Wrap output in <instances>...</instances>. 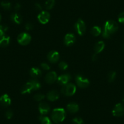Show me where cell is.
I'll return each instance as SVG.
<instances>
[{
	"instance_id": "8992f818",
	"label": "cell",
	"mask_w": 124,
	"mask_h": 124,
	"mask_svg": "<svg viewBox=\"0 0 124 124\" xmlns=\"http://www.w3.org/2000/svg\"><path fill=\"white\" fill-rule=\"evenodd\" d=\"M17 41L21 45L26 46L31 42V36L27 33H21L18 36Z\"/></svg>"
},
{
	"instance_id": "d4e9b609",
	"label": "cell",
	"mask_w": 124,
	"mask_h": 124,
	"mask_svg": "<svg viewBox=\"0 0 124 124\" xmlns=\"http://www.w3.org/2000/svg\"><path fill=\"white\" fill-rule=\"evenodd\" d=\"M1 6L2 8L6 10H10L12 8L11 3L10 2L6 1H3L1 3Z\"/></svg>"
},
{
	"instance_id": "8d00e7d4",
	"label": "cell",
	"mask_w": 124,
	"mask_h": 124,
	"mask_svg": "<svg viewBox=\"0 0 124 124\" xmlns=\"http://www.w3.org/2000/svg\"><path fill=\"white\" fill-rule=\"evenodd\" d=\"M4 31H3V30L1 29V27H0V39H1L2 37H3V36L4 35Z\"/></svg>"
},
{
	"instance_id": "7a4b0ae2",
	"label": "cell",
	"mask_w": 124,
	"mask_h": 124,
	"mask_svg": "<svg viewBox=\"0 0 124 124\" xmlns=\"http://www.w3.org/2000/svg\"><path fill=\"white\" fill-rule=\"evenodd\" d=\"M41 88V84L38 81L33 80L26 83L21 88V93L22 94L31 93L32 90H38Z\"/></svg>"
},
{
	"instance_id": "277c9868",
	"label": "cell",
	"mask_w": 124,
	"mask_h": 124,
	"mask_svg": "<svg viewBox=\"0 0 124 124\" xmlns=\"http://www.w3.org/2000/svg\"><path fill=\"white\" fill-rule=\"evenodd\" d=\"M76 92V86L72 83H68L65 85L62 86L61 93L66 96H73Z\"/></svg>"
},
{
	"instance_id": "f1b7e54d",
	"label": "cell",
	"mask_w": 124,
	"mask_h": 124,
	"mask_svg": "<svg viewBox=\"0 0 124 124\" xmlns=\"http://www.w3.org/2000/svg\"><path fill=\"white\" fill-rule=\"evenodd\" d=\"M74 124H83V120L80 117H75L72 119Z\"/></svg>"
},
{
	"instance_id": "836d02e7",
	"label": "cell",
	"mask_w": 124,
	"mask_h": 124,
	"mask_svg": "<svg viewBox=\"0 0 124 124\" xmlns=\"http://www.w3.org/2000/svg\"><path fill=\"white\" fill-rule=\"evenodd\" d=\"M34 7H35V9L37 10H41V9H42L41 5L40 4H39V3H36L35 4V6H34Z\"/></svg>"
},
{
	"instance_id": "3957f363",
	"label": "cell",
	"mask_w": 124,
	"mask_h": 124,
	"mask_svg": "<svg viewBox=\"0 0 124 124\" xmlns=\"http://www.w3.org/2000/svg\"><path fill=\"white\" fill-rule=\"evenodd\" d=\"M66 117V112L63 108H55L52 111L51 118L55 123L59 124L63 121Z\"/></svg>"
},
{
	"instance_id": "30bf717a",
	"label": "cell",
	"mask_w": 124,
	"mask_h": 124,
	"mask_svg": "<svg viewBox=\"0 0 124 124\" xmlns=\"http://www.w3.org/2000/svg\"><path fill=\"white\" fill-rule=\"evenodd\" d=\"M71 77L69 74H64L57 78V82L59 85L62 86H63L68 83L70 80H71Z\"/></svg>"
},
{
	"instance_id": "8fae6325",
	"label": "cell",
	"mask_w": 124,
	"mask_h": 124,
	"mask_svg": "<svg viewBox=\"0 0 124 124\" xmlns=\"http://www.w3.org/2000/svg\"><path fill=\"white\" fill-rule=\"evenodd\" d=\"M57 80V75L55 71L48 72L45 76V82L48 84H52Z\"/></svg>"
},
{
	"instance_id": "cb8c5ba5",
	"label": "cell",
	"mask_w": 124,
	"mask_h": 124,
	"mask_svg": "<svg viewBox=\"0 0 124 124\" xmlns=\"http://www.w3.org/2000/svg\"><path fill=\"white\" fill-rule=\"evenodd\" d=\"M39 120L41 122V124H52V122L50 120L48 117L45 116H40L39 117Z\"/></svg>"
},
{
	"instance_id": "44dd1931",
	"label": "cell",
	"mask_w": 124,
	"mask_h": 124,
	"mask_svg": "<svg viewBox=\"0 0 124 124\" xmlns=\"http://www.w3.org/2000/svg\"><path fill=\"white\" fill-rule=\"evenodd\" d=\"M10 39V37L4 35L1 39H0V47H5L9 45Z\"/></svg>"
},
{
	"instance_id": "7402d4cb",
	"label": "cell",
	"mask_w": 124,
	"mask_h": 124,
	"mask_svg": "<svg viewBox=\"0 0 124 124\" xmlns=\"http://www.w3.org/2000/svg\"><path fill=\"white\" fill-rule=\"evenodd\" d=\"M101 32H102L101 28L97 26H94L91 31V33L92 34V35L95 37H97L101 35Z\"/></svg>"
},
{
	"instance_id": "e575fe53",
	"label": "cell",
	"mask_w": 124,
	"mask_h": 124,
	"mask_svg": "<svg viewBox=\"0 0 124 124\" xmlns=\"http://www.w3.org/2000/svg\"><path fill=\"white\" fill-rule=\"evenodd\" d=\"M14 9H15V10H16V11H18V10L21 9V5H20V4L16 3L15 5V6H14Z\"/></svg>"
},
{
	"instance_id": "ffe728a7",
	"label": "cell",
	"mask_w": 124,
	"mask_h": 124,
	"mask_svg": "<svg viewBox=\"0 0 124 124\" xmlns=\"http://www.w3.org/2000/svg\"><path fill=\"white\" fill-rule=\"evenodd\" d=\"M10 20L17 24H20L22 22V17L18 13H13L10 15Z\"/></svg>"
},
{
	"instance_id": "83f0119b",
	"label": "cell",
	"mask_w": 124,
	"mask_h": 124,
	"mask_svg": "<svg viewBox=\"0 0 124 124\" xmlns=\"http://www.w3.org/2000/svg\"><path fill=\"white\" fill-rule=\"evenodd\" d=\"M45 97V96L44 94H37L34 96V99L36 101H41L43 100Z\"/></svg>"
},
{
	"instance_id": "4dcf8cb0",
	"label": "cell",
	"mask_w": 124,
	"mask_h": 124,
	"mask_svg": "<svg viewBox=\"0 0 124 124\" xmlns=\"http://www.w3.org/2000/svg\"><path fill=\"white\" fill-rule=\"evenodd\" d=\"M6 117L8 119H10L13 116V112L11 110H8L5 113Z\"/></svg>"
},
{
	"instance_id": "9c48e42d",
	"label": "cell",
	"mask_w": 124,
	"mask_h": 124,
	"mask_svg": "<svg viewBox=\"0 0 124 124\" xmlns=\"http://www.w3.org/2000/svg\"><path fill=\"white\" fill-rule=\"evenodd\" d=\"M37 18L40 23L43 24H45L49 22L50 18H51V15H50L49 13L48 12L42 11L39 14Z\"/></svg>"
},
{
	"instance_id": "2e32d148",
	"label": "cell",
	"mask_w": 124,
	"mask_h": 124,
	"mask_svg": "<svg viewBox=\"0 0 124 124\" xmlns=\"http://www.w3.org/2000/svg\"><path fill=\"white\" fill-rule=\"evenodd\" d=\"M60 97L59 93L55 90H52L49 92L47 94V98L49 101L51 102H54L57 101Z\"/></svg>"
},
{
	"instance_id": "74e56055",
	"label": "cell",
	"mask_w": 124,
	"mask_h": 124,
	"mask_svg": "<svg viewBox=\"0 0 124 124\" xmlns=\"http://www.w3.org/2000/svg\"><path fill=\"white\" fill-rule=\"evenodd\" d=\"M1 15L0 14V21H1Z\"/></svg>"
},
{
	"instance_id": "7c38bea8",
	"label": "cell",
	"mask_w": 124,
	"mask_h": 124,
	"mask_svg": "<svg viewBox=\"0 0 124 124\" xmlns=\"http://www.w3.org/2000/svg\"><path fill=\"white\" fill-rule=\"evenodd\" d=\"M60 58V54L57 51H52L47 54V59L51 63H55L58 61Z\"/></svg>"
},
{
	"instance_id": "f546056e",
	"label": "cell",
	"mask_w": 124,
	"mask_h": 124,
	"mask_svg": "<svg viewBox=\"0 0 124 124\" xmlns=\"http://www.w3.org/2000/svg\"><path fill=\"white\" fill-rule=\"evenodd\" d=\"M118 20H119V23L124 24V12L119 14V16H118Z\"/></svg>"
},
{
	"instance_id": "ab89813d",
	"label": "cell",
	"mask_w": 124,
	"mask_h": 124,
	"mask_svg": "<svg viewBox=\"0 0 124 124\" xmlns=\"http://www.w3.org/2000/svg\"></svg>"
},
{
	"instance_id": "603a6c76",
	"label": "cell",
	"mask_w": 124,
	"mask_h": 124,
	"mask_svg": "<svg viewBox=\"0 0 124 124\" xmlns=\"http://www.w3.org/2000/svg\"><path fill=\"white\" fill-rule=\"evenodd\" d=\"M55 1V0H47L45 3V8L46 10H51L54 8Z\"/></svg>"
},
{
	"instance_id": "d590c367",
	"label": "cell",
	"mask_w": 124,
	"mask_h": 124,
	"mask_svg": "<svg viewBox=\"0 0 124 124\" xmlns=\"http://www.w3.org/2000/svg\"><path fill=\"white\" fill-rule=\"evenodd\" d=\"M92 60L94 61V62H95V61H96L97 60V58H98V56H97V54H96L95 53L93 55V57H92Z\"/></svg>"
},
{
	"instance_id": "5b68a950",
	"label": "cell",
	"mask_w": 124,
	"mask_h": 124,
	"mask_svg": "<svg viewBox=\"0 0 124 124\" xmlns=\"http://www.w3.org/2000/svg\"><path fill=\"white\" fill-rule=\"evenodd\" d=\"M75 30L79 35H83L86 32V24L82 19H78L75 24Z\"/></svg>"
},
{
	"instance_id": "9a60e30c",
	"label": "cell",
	"mask_w": 124,
	"mask_h": 124,
	"mask_svg": "<svg viewBox=\"0 0 124 124\" xmlns=\"http://www.w3.org/2000/svg\"><path fill=\"white\" fill-rule=\"evenodd\" d=\"M0 103L2 106L4 107H7L11 104V99L9 97V95L7 94L2 95L0 97Z\"/></svg>"
},
{
	"instance_id": "4316f807",
	"label": "cell",
	"mask_w": 124,
	"mask_h": 124,
	"mask_svg": "<svg viewBox=\"0 0 124 124\" xmlns=\"http://www.w3.org/2000/svg\"><path fill=\"white\" fill-rule=\"evenodd\" d=\"M58 67H59V68L61 70L65 71V70H66V69L68 68V64L66 63V62H60V63H59V65H58Z\"/></svg>"
},
{
	"instance_id": "ac0fdd59",
	"label": "cell",
	"mask_w": 124,
	"mask_h": 124,
	"mask_svg": "<svg viewBox=\"0 0 124 124\" xmlns=\"http://www.w3.org/2000/svg\"><path fill=\"white\" fill-rule=\"evenodd\" d=\"M105 43L103 41H99L96 43L94 47V52L96 54H99L100 52H102L105 48Z\"/></svg>"
},
{
	"instance_id": "1f68e13d",
	"label": "cell",
	"mask_w": 124,
	"mask_h": 124,
	"mask_svg": "<svg viewBox=\"0 0 124 124\" xmlns=\"http://www.w3.org/2000/svg\"><path fill=\"white\" fill-rule=\"evenodd\" d=\"M41 67L44 70H46V71H48V70H50L49 65L47 63H41Z\"/></svg>"
},
{
	"instance_id": "e0dca14e",
	"label": "cell",
	"mask_w": 124,
	"mask_h": 124,
	"mask_svg": "<svg viewBox=\"0 0 124 124\" xmlns=\"http://www.w3.org/2000/svg\"><path fill=\"white\" fill-rule=\"evenodd\" d=\"M68 111L71 113H76L79 110V106L76 103H70L66 106Z\"/></svg>"
},
{
	"instance_id": "484cf974",
	"label": "cell",
	"mask_w": 124,
	"mask_h": 124,
	"mask_svg": "<svg viewBox=\"0 0 124 124\" xmlns=\"http://www.w3.org/2000/svg\"><path fill=\"white\" fill-rule=\"evenodd\" d=\"M116 77V72L114 71H111L108 75V80L109 82H114Z\"/></svg>"
},
{
	"instance_id": "d6a6232c",
	"label": "cell",
	"mask_w": 124,
	"mask_h": 124,
	"mask_svg": "<svg viewBox=\"0 0 124 124\" xmlns=\"http://www.w3.org/2000/svg\"><path fill=\"white\" fill-rule=\"evenodd\" d=\"M25 28H26L27 31H31V30H32L34 28V25L32 23H27L26 24V26H25Z\"/></svg>"
},
{
	"instance_id": "5bb4252c",
	"label": "cell",
	"mask_w": 124,
	"mask_h": 124,
	"mask_svg": "<svg viewBox=\"0 0 124 124\" xmlns=\"http://www.w3.org/2000/svg\"><path fill=\"white\" fill-rule=\"evenodd\" d=\"M76 41V37L72 34H68L65 35L64 43L67 46H72Z\"/></svg>"
},
{
	"instance_id": "60d3db41",
	"label": "cell",
	"mask_w": 124,
	"mask_h": 124,
	"mask_svg": "<svg viewBox=\"0 0 124 124\" xmlns=\"http://www.w3.org/2000/svg\"></svg>"
},
{
	"instance_id": "ba28073f",
	"label": "cell",
	"mask_w": 124,
	"mask_h": 124,
	"mask_svg": "<svg viewBox=\"0 0 124 124\" xmlns=\"http://www.w3.org/2000/svg\"><path fill=\"white\" fill-rule=\"evenodd\" d=\"M113 115L115 117H121L124 115V105L121 103L116 104L112 111Z\"/></svg>"
},
{
	"instance_id": "52a82bcc",
	"label": "cell",
	"mask_w": 124,
	"mask_h": 124,
	"mask_svg": "<svg viewBox=\"0 0 124 124\" xmlns=\"http://www.w3.org/2000/svg\"><path fill=\"white\" fill-rule=\"evenodd\" d=\"M76 82L77 86L80 88H85L89 85V81L86 77L80 75H77L76 77Z\"/></svg>"
},
{
	"instance_id": "f35d334b",
	"label": "cell",
	"mask_w": 124,
	"mask_h": 124,
	"mask_svg": "<svg viewBox=\"0 0 124 124\" xmlns=\"http://www.w3.org/2000/svg\"><path fill=\"white\" fill-rule=\"evenodd\" d=\"M122 101H123V102H124V97H123V99H122Z\"/></svg>"
},
{
	"instance_id": "4fadbf2b",
	"label": "cell",
	"mask_w": 124,
	"mask_h": 124,
	"mask_svg": "<svg viewBox=\"0 0 124 124\" xmlns=\"http://www.w3.org/2000/svg\"><path fill=\"white\" fill-rule=\"evenodd\" d=\"M39 109L40 114L41 115L44 116L46 115V114H47L49 112L51 108H50L49 105L47 103H46V102H41L39 105Z\"/></svg>"
},
{
	"instance_id": "d6986e66",
	"label": "cell",
	"mask_w": 124,
	"mask_h": 124,
	"mask_svg": "<svg viewBox=\"0 0 124 124\" xmlns=\"http://www.w3.org/2000/svg\"><path fill=\"white\" fill-rule=\"evenodd\" d=\"M30 75L32 77L35 78L40 77L41 76V71L38 68H31L29 72Z\"/></svg>"
},
{
	"instance_id": "6da1fadb",
	"label": "cell",
	"mask_w": 124,
	"mask_h": 124,
	"mask_svg": "<svg viewBox=\"0 0 124 124\" xmlns=\"http://www.w3.org/2000/svg\"><path fill=\"white\" fill-rule=\"evenodd\" d=\"M119 28L117 23L113 20H108L105 23L102 36L105 39H108L111 35L117 32Z\"/></svg>"
}]
</instances>
